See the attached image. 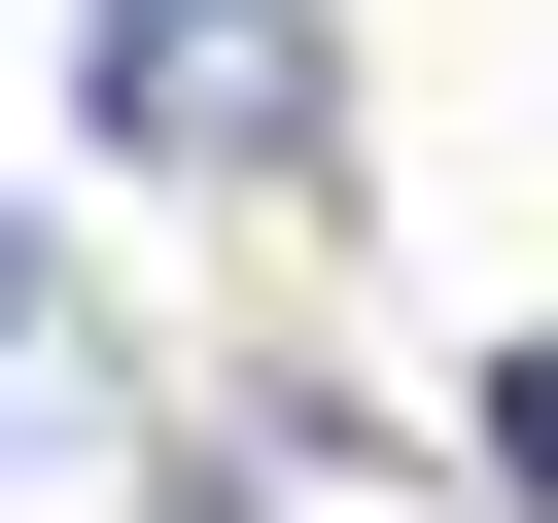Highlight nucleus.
Masks as SVG:
<instances>
[{"instance_id":"nucleus-1","label":"nucleus","mask_w":558,"mask_h":523,"mask_svg":"<svg viewBox=\"0 0 558 523\" xmlns=\"http://www.w3.org/2000/svg\"><path fill=\"white\" fill-rule=\"evenodd\" d=\"M105 174H314V0H105Z\"/></svg>"},{"instance_id":"nucleus-2","label":"nucleus","mask_w":558,"mask_h":523,"mask_svg":"<svg viewBox=\"0 0 558 523\" xmlns=\"http://www.w3.org/2000/svg\"><path fill=\"white\" fill-rule=\"evenodd\" d=\"M105 523H488V488H453V453H384V418H314V384H244V418H209V453H140Z\"/></svg>"},{"instance_id":"nucleus-3","label":"nucleus","mask_w":558,"mask_h":523,"mask_svg":"<svg viewBox=\"0 0 558 523\" xmlns=\"http://www.w3.org/2000/svg\"><path fill=\"white\" fill-rule=\"evenodd\" d=\"M174 418H140V349H105V279L0 209V488H140Z\"/></svg>"},{"instance_id":"nucleus-4","label":"nucleus","mask_w":558,"mask_h":523,"mask_svg":"<svg viewBox=\"0 0 558 523\" xmlns=\"http://www.w3.org/2000/svg\"><path fill=\"white\" fill-rule=\"evenodd\" d=\"M488 453H523V523H558V349H488Z\"/></svg>"}]
</instances>
